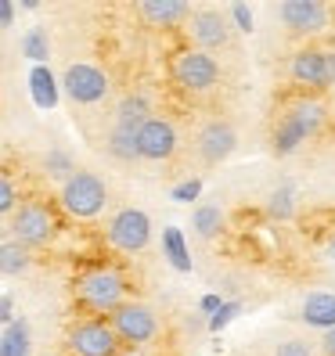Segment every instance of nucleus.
<instances>
[{
	"mask_svg": "<svg viewBox=\"0 0 335 356\" xmlns=\"http://www.w3.org/2000/svg\"><path fill=\"white\" fill-rule=\"evenodd\" d=\"M321 122H325V108H321V104L318 101H299L296 108L285 112L281 122H278V130H274V152L278 155H292L310 134H318Z\"/></svg>",
	"mask_w": 335,
	"mask_h": 356,
	"instance_id": "nucleus-1",
	"label": "nucleus"
},
{
	"mask_svg": "<svg viewBox=\"0 0 335 356\" xmlns=\"http://www.w3.org/2000/svg\"><path fill=\"white\" fill-rule=\"evenodd\" d=\"M104 202H109V191H104V184L94 173H76L65 187H61V205H65V213H72L76 220L98 216L104 209Z\"/></svg>",
	"mask_w": 335,
	"mask_h": 356,
	"instance_id": "nucleus-2",
	"label": "nucleus"
},
{
	"mask_svg": "<svg viewBox=\"0 0 335 356\" xmlns=\"http://www.w3.org/2000/svg\"><path fill=\"white\" fill-rule=\"evenodd\" d=\"M123 288L127 284H123V277L116 270H91V274H83L76 281L79 299L98 313H116L123 306Z\"/></svg>",
	"mask_w": 335,
	"mask_h": 356,
	"instance_id": "nucleus-3",
	"label": "nucleus"
},
{
	"mask_svg": "<svg viewBox=\"0 0 335 356\" xmlns=\"http://www.w3.org/2000/svg\"><path fill=\"white\" fill-rule=\"evenodd\" d=\"M15 230V238L18 245H26V248H40V245H47L54 238V213L47 205H40V202H26V205H18L15 209V216L8 223Z\"/></svg>",
	"mask_w": 335,
	"mask_h": 356,
	"instance_id": "nucleus-4",
	"label": "nucleus"
},
{
	"mask_svg": "<svg viewBox=\"0 0 335 356\" xmlns=\"http://www.w3.org/2000/svg\"><path fill=\"white\" fill-rule=\"evenodd\" d=\"M112 331L119 334V342H127V346H144V342H152L155 334H159V321H155V313L148 306H141V302H123L116 313H112Z\"/></svg>",
	"mask_w": 335,
	"mask_h": 356,
	"instance_id": "nucleus-5",
	"label": "nucleus"
},
{
	"mask_svg": "<svg viewBox=\"0 0 335 356\" xmlns=\"http://www.w3.org/2000/svg\"><path fill=\"white\" fill-rule=\"evenodd\" d=\"M61 87H65V94L76 101V104H98L109 97L112 83L109 76H104L98 65H87V61H79V65H69L65 76H61Z\"/></svg>",
	"mask_w": 335,
	"mask_h": 356,
	"instance_id": "nucleus-6",
	"label": "nucleus"
},
{
	"mask_svg": "<svg viewBox=\"0 0 335 356\" xmlns=\"http://www.w3.org/2000/svg\"><path fill=\"white\" fill-rule=\"evenodd\" d=\"M69 349L76 356H119V334L104 321H83L69 331Z\"/></svg>",
	"mask_w": 335,
	"mask_h": 356,
	"instance_id": "nucleus-7",
	"label": "nucleus"
},
{
	"mask_svg": "<svg viewBox=\"0 0 335 356\" xmlns=\"http://www.w3.org/2000/svg\"><path fill=\"white\" fill-rule=\"evenodd\" d=\"M109 241L119 252H141L144 245L152 241V220L141 213V209H123L112 216L109 223Z\"/></svg>",
	"mask_w": 335,
	"mask_h": 356,
	"instance_id": "nucleus-8",
	"label": "nucleus"
},
{
	"mask_svg": "<svg viewBox=\"0 0 335 356\" xmlns=\"http://www.w3.org/2000/svg\"><path fill=\"white\" fill-rule=\"evenodd\" d=\"M173 79L184 90H209L220 79V65L205 51H184L173 61Z\"/></svg>",
	"mask_w": 335,
	"mask_h": 356,
	"instance_id": "nucleus-9",
	"label": "nucleus"
},
{
	"mask_svg": "<svg viewBox=\"0 0 335 356\" xmlns=\"http://www.w3.org/2000/svg\"><path fill=\"white\" fill-rule=\"evenodd\" d=\"M281 22L288 33H299V36H313V33H325L328 26V8L321 0H285L278 8Z\"/></svg>",
	"mask_w": 335,
	"mask_h": 356,
	"instance_id": "nucleus-10",
	"label": "nucleus"
},
{
	"mask_svg": "<svg viewBox=\"0 0 335 356\" xmlns=\"http://www.w3.org/2000/svg\"><path fill=\"white\" fill-rule=\"evenodd\" d=\"M292 79L306 87H332L335 83V51H299L288 65Z\"/></svg>",
	"mask_w": 335,
	"mask_h": 356,
	"instance_id": "nucleus-11",
	"label": "nucleus"
},
{
	"mask_svg": "<svg viewBox=\"0 0 335 356\" xmlns=\"http://www.w3.org/2000/svg\"><path fill=\"white\" fill-rule=\"evenodd\" d=\"M137 148H141V159H148V162L173 159V152H177V130H173V122L152 115L137 130Z\"/></svg>",
	"mask_w": 335,
	"mask_h": 356,
	"instance_id": "nucleus-12",
	"label": "nucleus"
},
{
	"mask_svg": "<svg viewBox=\"0 0 335 356\" xmlns=\"http://www.w3.org/2000/svg\"><path fill=\"white\" fill-rule=\"evenodd\" d=\"M235 144H238L235 127L217 119V122H209V127H202V134H198V155L205 162H224L227 155L235 152Z\"/></svg>",
	"mask_w": 335,
	"mask_h": 356,
	"instance_id": "nucleus-13",
	"label": "nucleus"
},
{
	"mask_svg": "<svg viewBox=\"0 0 335 356\" xmlns=\"http://www.w3.org/2000/svg\"><path fill=\"white\" fill-rule=\"evenodd\" d=\"M192 33L198 40V47H205V51H217L227 44V22L220 11H198L192 18Z\"/></svg>",
	"mask_w": 335,
	"mask_h": 356,
	"instance_id": "nucleus-14",
	"label": "nucleus"
},
{
	"mask_svg": "<svg viewBox=\"0 0 335 356\" xmlns=\"http://www.w3.org/2000/svg\"><path fill=\"white\" fill-rule=\"evenodd\" d=\"M141 15L148 18V26H177L192 15V4L187 0H144Z\"/></svg>",
	"mask_w": 335,
	"mask_h": 356,
	"instance_id": "nucleus-15",
	"label": "nucleus"
},
{
	"mask_svg": "<svg viewBox=\"0 0 335 356\" xmlns=\"http://www.w3.org/2000/svg\"><path fill=\"white\" fill-rule=\"evenodd\" d=\"M303 321L321 331L335 327V296L332 291H313V296L303 299Z\"/></svg>",
	"mask_w": 335,
	"mask_h": 356,
	"instance_id": "nucleus-16",
	"label": "nucleus"
},
{
	"mask_svg": "<svg viewBox=\"0 0 335 356\" xmlns=\"http://www.w3.org/2000/svg\"><path fill=\"white\" fill-rule=\"evenodd\" d=\"M29 94H33V104H36V108H44V112H51L58 104V79L51 76L47 65H33V72H29Z\"/></svg>",
	"mask_w": 335,
	"mask_h": 356,
	"instance_id": "nucleus-17",
	"label": "nucleus"
},
{
	"mask_svg": "<svg viewBox=\"0 0 335 356\" xmlns=\"http://www.w3.org/2000/svg\"><path fill=\"white\" fill-rule=\"evenodd\" d=\"M152 104L148 101H144L141 94H134V97H127V101H123L119 104V130H130V134H137L141 127H144V122H148L152 115Z\"/></svg>",
	"mask_w": 335,
	"mask_h": 356,
	"instance_id": "nucleus-18",
	"label": "nucleus"
},
{
	"mask_svg": "<svg viewBox=\"0 0 335 356\" xmlns=\"http://www.w3.org/2000/svg\"><path fill=\"white\" fill-rule=\"evenodd\" d=\"M162 248H166V259L173 263V270H180V274H187V270H192V256H187L184 234H180L177 227H166V230H162Z\"/></svg>",
	"mask_w": 335,
	"mask_h": 356,
	"instance_id": "nucleus-19",
	"label": "nucleus"
},
{
	"mask_svg": "<svg viewBox=\"0 0 335 356\" xmlns=\"http://www.w3.org/2000/svg\"><path fill=\"white\" fill-rule=\"evenodd\" d=\"M0 356H29V327H26V321H15V324L4 327Z\"/></svg>",
	"mask_w": 335,
	"mask_h": 356,
	"instance_id": "nucleus-20",
	"label": "nucleus"
},
{
	"mask_svg": "<svg viewBox=\"0 0 335 356\" xmlns=\"http://www.w3.org/2000/svg\"><path fill=\"white\" fill-rule=\"evenodd\" d=\"M192 227H195V234H198V238H213L217 230L224 227V213H220V205H198V209H195Z\"/></svg>",
	"mask_w": 335,
	"mask_h": 356,
	"instance_id": "nucleus-21",
	"label": "nucleus"
},
{
	"mask_svg": "<svg viewBox=\"0 0 335 356\" xmlns=\"http://www.w3.org/2000/svg\"><path fill=\"white\" fill-rule=\"evenodd\" d=\"M26 266H29V252H26V245H18V241H4V248H0V270H4L8 277H15V274H22Z\"/></svg>",
	"mask_w": 335,
	"mask_h": 356,
	"instance_id": "nucleus-22",
	"label": "nucleus"
},
{
	"mask_svg": "<svg viewBox=\"0 0 335 356\" xmlns=\"http://www.w3.org/2000/svg\"><path fill=\"white\" fill-rule=\"evenodd\" d=\"M109 152H112L116 159H123V162H134V159H141L137 134H130V130H119V127H116V134L109 137Z\"/></svg>",
	"mask_w": 335,
	"mask_h": 356,
	"instance_id": "nucleus-23",
	"label": "nucleus"
},
{
	"mask_svg": "<svg viewBox=\"0 0 335 356\" xmlns=\"http://www.w3.org/2000/svg\"><path fill=\"white\" fill-rule=\"evenodd\" d=\"M22 54L26 58H33L36 65H44V58L51 54V40H47V29H29L26 36H22Z\"/></svg>",
	"mask_w": 335,
	"mask_h": 356,
	"instance_id": "nucleus-24",
	"label": "nucleus"
},
{
	"mask_svg": "<svg viewBox=\"0 0 335 356\" xmlns=\"http://www.w3.org/2000/svg\"><path fill=\"white\" fill-rule=\"evenodd\" d=\"M44 170H47L54 180H65V184L76 177V173H72V159H69L65 152H47V155H44Z\"/></svg>",
	"mask_w": 335,
	"mask_h": 356,
	"instance_id": "nucleus-25",
	"label": "nucleus"
},
{
	"mask_svg": "<svg viewBox=\"0 0 335 356\" xmlns=\"http://www.w3.org/2000/svg\"><path fill=\"white\" fill-rule=\"evenodd\" d=\"M270 216H278V220H288L292 216V187H278L274 195H270Z\"/></svg>",
	"mask_w": 335,
	"mask_h": 356,
	"instance_id": "nucleus-26",
	"label": "nucleus"
},
{
	"mask_svg": "<svg viewBox=\"0 0 335 356\" xmlns=\"http://www.w3.org/2000/svg\"><path fill=\"white\" fill-rule=\"evenodd\" d=\"M238 313H242V302H224L220 313H213V317H209V331H217V334H220L227 324L238 317Z\"/></svg>",
	"mask_w": 335,
	"mask_h": 356,
	"instance_id": "nucleus-27",
	"label": "nucleus"
},
{
	"mask_svg": "<svg viewBox=\"0 0 335 356\" xmlns=\"http://www.w3.org/2000/svg\"><path fill=\"white\" fill-rule=\"evenodd\" d=\"M198 195H202V180H198V177H192V180L177 184L173 191H170V198H173V202H195Z\"/></svg>",
	"mask_w": 335,
	"mask_h": 356,
	"instance_id": "nucleus-28",
	"label": "nucleus"
},
{
	"mask_svg": "<svg viewBox=\"0 0 335 356\" xmlns=\"http://www.w3.org/2000/svg\"><path fill=\"white\" fill-rule=\"evenodd\" d=\"M231 18L242 33H253V8L249 4H231Z\"/></svg>",
	"mask_w": 335,
	"mask_h": 356,
	"instance_id": "nucleus-29",
	"label": "nucleus"
},
{
	"mask_svg": "<svg viewBox=\"0 0 335 356\" xmlns=\"http://www.w3.org/2000/svg\"><path fill=\"white\" fill-rule=\"evenodd\" d=\"M0 209H4L8 216H15V184H11V177L0 180Z\"/></svg>",
	"mask_w": 335,
	"mask_h": 356,
	"instance_id": "nucleus-30",
	"label": "nucleus"
},
{
	"mask_svg": "<svg viewBox=\"0 0 335 356\" xmlns=\"http://www.w3.org/2000/svg\"><path fill=\"white\" fill-rule=\"evenodd\" d=\"M274 356H310V346H306V342H299V339H292V342L278 346V353H274Z\"/></svg>",
	"mask_w": 335,
	"mask_h": 356,
	"instance_id": "nucleus-31",
	"label": "nucleus"
},
{
	"mask_svg": "<svg viewBox=\"0 0 335 356\" xmlns=\"http://www.w3.org/2000/svg\"><path fill=\"white\" fill-rule=\"evenodd\" d=\"M0 26H4V29L15 26V4H11V0H0Z\"/></svg>",
	"mask_w": 335,
	"mask_h": 356,
	"instance_id": "nucleus-32",
	"label": "nucleus"
},
{
	"mask_svg": "<svg viewBox=\"0 0 335 356\" xmlns=\"http://www.w3.org/2000/svg\"><path fill=\"white\" fill-rule=\"evenodd\" d=\"M0 321H4V327H8V324H15V302H11V296L0 299Z\"/></svg>",
	"mask_w": 335,
	"mask_h": 356,
	"instance_id": "nucleus-33",
	"label": "nucleus"
},
{
	"mask_svg": "<svg viewBox=\"0 0 335 356\" xmlns=\"http://www.w3.org/2000/svg\"><path fill=\"white\" fill-rule=\"evenodd\" d=\"M220 306H224L220 296H205V299H202V313H209V317H213V313H220Z\"/></svg>",
	"mask_w": 335,
	"mask_h": 356,
	"instance_id": "nucleus-34",
	"label": "nucleus"
},
{
	"mask_svg": "<svg viewBox=\"0 0 335 356\" xmlns=\"http://www.w3.org/2000/svg\"><path fill=\"white\" fill-rule=\"evenodd\" d=\"M321 346H325V353H328V356H335V327H332V331H325Z\"/></svg>",
	"mask_w": 335,
	"mask_h": 356,
	"instance_id": "nucleus-35",
	"label": "nucleus"
},
{
	"mask_svg": "<svg viewBox=\"0 0 335 356\" xmlns=\"http://www.w3.org/2000/svg\"><path fill=\"white\" fill-rule=\"evenodd\" d=\"M328 252H332V256H335V241H332V245H328Z\"/></svg>",
	"mask_w": 335,
	"mask_h": 356,
	"instance_id": "nucleus-36",
	"label": "nucleus"
},
{
	"mask_svg": "<svg viewBox=\"0 0 335 356\" xmlns=\"http://www.w3.org/2000/svg\"><path fill=\"white\" fill-rule=\"evenodd\" d=\"M127 356H137V353H127Z\"/></svg>",
	"mask_w": 335,
	"mask_h": 356,
	"instance_id": "nucleus-37",
	"label": "nucleus"
}]
</instances>
